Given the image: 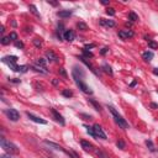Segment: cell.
<instances>
[{
	"mask_svg": "<svg viewBox=\"0 0 158 158\" xmlns=\"http://www.w3.org/2000/svg\"><path fill=\"white\" fill-rule=\"evenodd\" d=\"M15 46L17 48H24V43H22L21 41H16V42H15Z\"/></svg>",
	"mask_w": 158,
	"mask_h": 158,
	"instance_id": "36",
	"label": "cell"
},
{
	"mask_svg": "<svg viewBox=\"0 0 158 158\" xmlns=\"http://www.w3.org/2000/svg\"><path fill=\"white\" fill-rule=\"evenodd\" d=\"M52 83H53L54 85H57L58 84V80H57V79H53V82H52Z\"/></svg>",
	"mask_w": 158,
	"mask_h": 158,
	"instance_id": "44",
	"label": "cell"
},
{
	"mask_svg": "<svg viewBox=\"0 0 158 158\" xmlns=\"http://www.w3.org/2000/svg\"><path fill=\"white\" fill-rule=\"evenodd\" d=\"M129 19H130L131 21H137L138 20V16L135 13H130L129 14Z\"/></svg>",
	"mask_w": 158,
	"mask_h": 158,
	"instance_id": "27",
	"label": "cell"
},
{
	"mask_svg": "<svg viewBox=\"0 0 158 158\" xmlns=\"http://www.w3.org/2000/svg\"><path fill=\"white\" fill-rule=\"evenodd\" d=\"M116 145H118V147L121 148V149L125 148V142H123V141H118V143H116Z\"/></svg>",
	"mask_w": 158,
	"mask_h": 158,
	"instance_id": "34",
	"label": "cell"
},
{
	"mask_svg": "<svg viewBox=\"0 0 158 158\" xmlns=\"http://www.w3.org/2000/svg\"><path fill=\"white\" fill-rule=\"evenodd\" d=\"M61 74H62V76H63V77H67V73H66V70H64V69H63V68L61 69Z\"/></svg>",
	"mask_w": 158,
	"mask_h": 158,
	"instance_id": "40",
	"label": "cell"
},
{
	"mask_svg": "<svg viewBox=\"0 0 158 158\" xmlns=\"http://www.w3.org/2000/svg\"><path fill=\"white\" fill-rule=\"evenodd\" d=\"M29 67L27 66H19L17 67V69H16V72H21V73H25L26 70H27Z\"/></svg>",
	"mask_w": 158,
	"mask_h": 158,
	"instance_id": "26",
	"label": "cell"
},
{
	"mask_svg": "<svg viewBox=\"0 0 158 158\" xmlns=\"http://www.w3.org/2000/svg\"><path fill=\"white\" fill-rule=\"evenodd\" d=\"M29 9H30V11H31L32 14H35L36 16H40V13L37 11V9H36V6H35V5H32V4H31V5L29 6Z\"/></svg>",
	"mask_w": 158,
	"mask_h": 158,
	"instance_id": "23",
	"label": "cell"
},
{
	"mask_svg": "<svg viewBox=\"0 0 158 158\" xmlns=\"http://www.w3.org/2000/svg\"><path fill=\"white\" fill-rule=\"evenodd\" d=\"M1 158H11L10 156H6V155H4V156H1Z\"/></svg>",
	"mask_w": 158,
	"mask_h": 158,
	"instance_id": "45",
	"label": "cell"
},
{
	"mask_svg": "<svg viewBox=\"0 0 158 158\" xmlns=\"http://www.w3.org/2000/svg\"><path fill=\"white\" fill-rule=\"evenodd\" d=\"M5 112L11 121H17V120L20 119V114H19V111L15 110V109H7Z\"/></svg>",
	"mask_w": 158,
	"mask_h": 158,
	"instance_id": "5",
	"label": "cell"
},
{
	"mask_svg": "<svg viewBox=\"0 0 158 158\" xmlns=\"http://www.w3.org/2000/svg\"><path fill=\"white\" fill-rule=\"evenodd\" d=\"M33 43H35L36 47H41V46H42V41L39 40V39H35V40H33Z\"/></svg>",
	"mask_w": 158,
	"mask_h": 158,
	"instance_id": "31",
	"label": "cell"
},
{
	"mask_svg": "<svg viewBox=\"0 0 158 158\" xmlns=\"http://www.w3.org/2000/svg\"><path fill=\"white\" fill-rule=\"evenodd\" d=\"M80 61L83 62V63H84V64L86 66V67H88V68L90 69V70H92V72L93 73H95L96 74V70L95 69H94V67H93V64H92V63H90L89 61H88V59H86L85 57H83V56H80Z\"/></svg>",
	"mask_w": 158,
	"mask_h": 158,
	"instance_id": "13",
	"label": "cell"
},
{
	"mask_svg": "<svg viewBox=\"0 0 158 158\" xmlns=\"http://www.w3.org/2000/svg\"><path fill=\"white\" fill-rule=\"evenodd\" d=\"M26 115H27V118H29L30 120H32L33 122H37V123H42V125H46V123H47V121H46V120L41 119V118H39V116H35L33 114H31V112H26Z\"/></svg>",
	"mask_w": 158,
	"mask_h": 158,
	"instance_id": "7",
	"label": "cell"
},
{
	"mask_svg": "<svg viewBox=\"0 0 158 158\" xmlns=\"http://www.w3.org/2000/svg\"><path fill=\"white\" fill-rule=\"evenodd\" d=\"M62 94H63L64 96H67V98H69V96H72V95H73V93L70 92L69 89H64V90L62 92Z\"/></svg>",
	"mask_w": 158,
	"mask_h": 158,
	"instance_id": "28",
	"label": "cell"
},
{
	"mask_svg": "<svg viewBox=\"0 0 158 158\" xmlns=\"http://www.w3.org/2000/svg\"><path fill=\"white\" fill-rule=\"evenodd\" d=\"M108 50H109V48H108V47H105V48H103V50H101V54H105V53H106V52H108Z\"/></svg>",
	"mask_w": 158,
	"mask_h": 158,
	"instance_id": "39",
	"label": "cell"
},
{
	"mask_svg": "<svg viewBox=\"0 0 158 158\" xmlns=\"http://www.w3.org/2000/svg\"><path fill=\"white\" fill-rule=\"evenodd\" d=\"M89 103L92 104L94 108H95V110H96V111H101V106L99 105V103H98L96 100H94V99H89Z\"/></svg>",
	"mask_w": 158,
	"mask_h": 158,
	"instance_id": "20",
	"label": "cell"
},
{
	"mask_svg": "<svg viewBox=\"0 0 158 158\" xmlns=\"http://www.w3.org/2000/svg\"><path fill=\"white\" fill-rule=\"evenodd\" d=\"M148 46H149V48H152V50H157V48H158V43L155 42V41H149Z\"/></svg>",
	"mask_w": 158,
	"mask_h": 158,
	"instance_id": "25",
	"label": "cell"
},
{
	"mask_svg": "<svg viewBox=\"0 0 158 158\" xmlns=\"http://www.w3.org/2000/svg\"><path fill=\"white\" fill-rule=\"evenodd\" d=\"M109 110H110V112L112 114V116H114V119H115V122L118 123V125L121 127V129H123V130H127L129 129V123L126 122V120L125 119H122V116L121 115H119V112L115 110L112 106H109Z\"/></svg>",
	"mask_w": 158,
	"mask_h": 158,
	"instance_id": "2",
	"label": "cell"
},
{
	"mask_svg": "<svg viewBox=\"0 0 158 158\" xmlns=\"http://www.w3.org/2000/svg\"><path fill=\"white\" fill-rule=\"evenodd\" d=\"M46 57L48 58V61H51V62H57L58 61V57L52 51H47L46 52Z\"/></svg>",
	"mask_w": 158,
	"mask_h": 158,
	"instance_id": "15",
	"label": "cell"
},
{
	"mask_svg": "<svg viewBox=\"0 0 158 158\" xmlns=\"http://www.w3.org/2000/svg\"><path fill=\"white\" fill-rule=\"evenodd\" d=\"M100 25L105 26V27H114L115 22L112 20H105V19H100Z\"/></svg>",
	"mask_w": 158,
	"mask_h": 158,
	"instance_id": "12",
	"label": "cell"
},
{
	"mask_svg": "<svg viewBox=\"0 0 158 158\" xmlns=\"http://www.w3.org/2000/svg\"><path fill=\"white\" fill-rule=\"evenodd\" d=\"M46 146H48V147H52V148H54V149H57V151H61V152H64V153H67L68 155V152H66L64 151V148H62L59 145H56V143H53V142H50V141H44L43 142Z\"/></svg>",
	"mask_w": 158,
	"mask_h": 158,
	"instance_id": "10",
	"label": "cell"
},
{
	"mask_svg": "<svg viewBox=\"0 0 158 158\" xmlns=\"http://www.w3.org/2000/svg\"><path fill=\"white\" fill-rule=\"evenodd\" d=\"M93 47H95V44H94V43L86 44V46H85V50H89V48H93Z\"/></svg>",
	"mask_w": 158,
	"mask_h": 158,
	"instance_id": "38",
	"label": "cell"
},
{
	"mask_svg": "<svg viewBox=\"0 0 158 158\" xmlns=\"http://www.w3.org/2000/svg\"><path fill=\"white\" fill-rule=\"evenodd\" d=\"M36 64H39V66L44 67V68H46L47 62H46V59H43V58H39V59H37V63H36Z\"/></svg>",
	"mask_w": 158,
	"mask_h": 158,
	"instance_id": "24",
	"label": "cell"
},
{
	"mask_svg": "<svg viewBox=\"0 0 158 158\" xmlns=\"http://www.w3.org/2000/svg\"><path fill=\"white\" fill-rule=\"evenodd\" d=\"M153 74H156V76H158V68L153 69Z\"/></svg>",
	"mask_w": 158,
	"mask_h": 158,
	"instance_id": "42",
	"label": "cell"
},
{
	"mask_svg": "<svg viewBox=\"0 0 158 158\" xmlns=\"http://www.w3.org/2000/svg\"><path fill=\"white\" fill-rule=\"evenodd\" d=\"M80 145H82V147L84 151H94V146L92 143H89L88 141H82Z\"/></svg>",
	"mask_w": 158,
	"mask_h": 158,
	"instance_id": "14",
	"label": "cell"
},
{
	"mask_svg": "<svg viewBox=\"0 0 158 158\" xmlns=\"http://www.w3.org/2000/svg\"><path fill=\"white\" fill-rule=\"evenodd\" d=\"M0 145H1V148L5 149L9 155H16V153H19V148L16 147V145L7 141L6 138H4V137L0 138Z\"/></svg>",
	"mask_w": 158,
	"mask_h": 158,
	"instance_id": "1",
	"label": "cell"
},
{
	"mask_svg": "<svg viewBox=\"0 0 158 158\" xmlns=\"http://www.w3.org/2000/svg\"><path fill=\"white\" fill-rule=\"evenodd\" d=\"M1 43L4 44V46L9 44V43H10V37H9V36H7V37H3V39H1Z\"/></svg>",
	"mask_w": 158,
	"mask_h": 158,
	"instance_id": "29",
	"label": "cell"
},
{
	"mask_svg": "<svg viewBox=\"0 0 158 158\" xmlns=\"http://www.w3.org/2000/svg\"><path fill=\"white\" fill-rule=\"evenodd\" d=\"M146 145L148 146V147H149V149H151V151H153V143H152L151 141H146Z\"/></svg>",
	"mask_w": 158,
	"mask_h": 158,
	"instance_id": "37",
	"label": "cell"
},
{
	"mask_svg": "<svg viewBox=\"0 0 158 158\" xmlns=\"http://www.w3.org/2000/svg\"><path fill=\"white\" fill-rule=\"evenodd\" d=\"M9 37L11 40H17V33L16 32H11L10 35H9Z\"/></svg>",
	"mask_w": 158,
	"mask_h": 158,
	"instance_id": "35",
	"label": "cell"
},
{
	"mask_svg": "<svg viewBox=\"0 0 158 158\" xmlns=\"http://www.w3.org/2000/svg\"><path fill=\"white\" fill-rule=\"evenodd\" d=\"M151 106H152L153 109H155V108H157V104H151Z\"/></svg>",
	"mask_w": 158,
	"mask_h": 158,
	"instance_id": "46",
	"label": "cell"
},
{
	"mask_svg": "<svg viewBox=\"0 0 158 158\" xmlns=\"http://www.w3.org/2000/svg\"><path fill=\"white\" fill-rule=\"evenodd\" d=\"M83 53H84V56H86V57H90V58H93V57H94V54L92 53V52H89L88 50H85V48L83 50Z\"/></svg>",
	"mask_w": 158,
	"mask_h": 158,
	"instance_id": "30",
	"label": "cell"
},
{
	"mask_svg": "<svg viewBox=\"0 0 158 158\" xmlns=\"http://www.w3.org/2000/svg\"><path fill=\"white\" fill-rule=\"evenodd\" d=\"M133 31L132 30H121L119 31V37H121L122 40H129L131 37H133Z\"/></svg>",
	"mask_w": 158,
	"mask_h": 158,
	"instance_id": "6",
	"label": "cell"
},
{
	"mask_svg": "<svg viewBox=\"0 0 158 158\" xmlns=\"http://www.w3.org/2000/svg\"><path fill=\"white\" fill-rule=\"evenodd\" d=\"M106 14L108 15H111V16H112V15H115V9H112V7H108V9H106Z\"/></svg>",
	"mask_w": 158,
	"mask_h": 158,
	"instance_id": "33",
	"label": "cell"
},
{
	"mask_svg": "<svg viewBox=\"0 0 158 158\" xmlns=\"http://www.w3.org/2000/svg\"><path fill=\"white\" fill-rule=\"evenodd\" d=\"M48 4H51V5H53V6L57 5V3H54V1H48Z\"/></svg>",
	"mask_w": 158,
	"mask_h": 158,
	"instance_id": "43",
	"label": "cell"
},
{
	"mask_svg": "<svg viewBox=\"0 0 158 158\" xmlns=\"http://www.w3.org/2000/svg\"><path fill=\"white\" fill-rule=\"evenodd\" d=\"M63 37H64L66 41L72 42V41H74V39H76V33H74V31H72V30H67V31L63 33Z\"/></svg>",
	"mask_w": 158,
	"mask_h": 158,
	"instance_id": "9",
	"label": "cell"
},
{
	"mask_svg": "<svg viewBox=\"0 0 158 158\" xmlns=\"http://www.w3.org/2000/svg\"><path fill=\"white\" fill-rule=\"evenodd\" d=\"M51 112H52V115H53V118H54L56 121H58L62 126H64V123H66V122H64V119H63V116H62L61 114H58V112L56 111L54 109H51Z\"/></svg>",
	"mask_w": 158,
	"mask_h": 158,
	"instance_id": "8",
	"label": "cell"
},
{
	"mask_svg": "<svg viewBox=\"0 0 158 158\" xmlns=\"http://www.w3.org/2000/svg\"><path fill=\"white\" fill-rule=\"evenodd\" d=\"M17 57L16 56H6V57L3 58V62L6 63V64H11V63H16Z\"/></svg>",
	"mask_w": 158,
	"mask_h": 158,
	"instance_id": "11",
	"label": "cell"
},
{
	"mask_svg": "<svg viewBox=\"0 0 158 158\" xmlns=\"http://www.w3.org/2000/svg\"><path fill=\"white\" fill-rule=\"evenodd\" d=\"M101 69H103V70H104V72H105V73L110 74V76H111V74H112V69H111V67H110V66H109V64H103V67H101Z\"/></svg>",
	"mask_w": 158,
	"mask_h": 158,
	"instance_id": "21",
	"label": "cell"
},
{
	"mask_svg": "<svg viewBox=\"0 0 158 158\" xmlns=\"http://www.w3.org/2000/svg\"><path fill=\"white\" fill-rule=\"evenodd\" d=\"M77 27L80 30V31H86V30H88V25L84 24V22H78V24H77Z\"/></svg>",
	"mask_w": 158,
	"mask_h": 158,
	"instance_id": "22",
	"label": "cell"
},
{
	"mask_svg": "<svg viewBox=\"0 0 158 158\" xmlns=\"http://www.w3.org/2000/svg\"><path fill=\"white\" fill-rule=\"evenodd\" d=\"M32 69H35L36 72L43 73V74H47V73H48V70L44 68V67H41V66H39V64H33V66H32Z\"/></svg>",
	"mask_w": 158,
	"mask_h": 158,
	"instance_id": "17",
	"label": "cell"
},
{
	"mask_svg": "<svg viewBox=\"0 0 158 158\" xmlns=\"http://www.w3.org/2000/svg\"><path fill=\"white\" fill-rule=\"evenodd\" d=\"M109 0H103V1H101V4H103V5H109Z\"/></svg>",
	"mask_w": 158,
	"mask_h": 158,
	"instance_id": "41",
	"label": "cell"
},
{
	"mask_svg": "<svg viewBox=\"0 0 158 158\" xmlns=\"http://www.w3.org/2000/svg\"><path fill=\"white\" fill-rule=\"evenodd\" d=\"M93 130H94V133H95V137H99V138H103V140H106V135L101 129V126L99 123H95L93 126Z\"/></svg>",
	"mask_w": 158,
	"mask_h": 158,
	"instance_id": "4",
	"label": "cell"
},
{
	"mask_svg": "<svg viewBox=\"0 0 158 158\" xmlns=\"http://www.w3.org/2000/svg\"><path fill=\"white\" fill-rule=\"evenodd\" d=\"M85 129H86V131H88V133H90L93 137H95V133H94V130H93V127H89V126H86Z\"/></svg>",
	"mask_w": 158,
	"mask_h": 158,
	"instance_id": "32",
	"label": "cell"
},
{
	"mask_svg": "<svg viewBox=\"0 0 158 158\" xmlns=\"http://www.w3.org/2000/svg\"><path fill=\"white\" fill-rule=\"evenodd\" d=\"M57 15L59 17H69L72 15V11L70 10H62V11H58Z\"/></svg>",
	"mask_w": 158,
	"mask_h": 158,
	"instance_id": "18",
	"label": "cell"
},
{
	"mask_svg": "<svg viewBox=\"0 0 158 158\" xmlns=\"http://www.w3.org/2000/svg\"><path fill=\"white\" fill-rule=\"evenodd\" d=\"M94 152H95V155L98 156V158H109V156L106 153H104L101 149H98V148H94Z\"/></svg>",
	"mask_w": 158,
	"mask_h": 158,
	"instance_id": "19",
	"label": "cell"
},
{
	"mask_svg": "<svg viewBox=\"0 0 158 158\" xmlns=\"http://www.w3.org/2000/svg\"><path fill=\"white\" fill-rule=\"evenodd\" d=\"M74 77V79H76V83H77V85L79 86V89H80L82 90V92L83 93H85V94H93V90L92 89H90L89 88V86L88 85H86L85 84V83L84 82H83L82 80V79L80 78H79L78 76H73Z\"/></svg>",
	"mask_w": 158,
	"mask_h": 158,
	"instance_id": "3",
	"label": "cell"
},
{
	"mask_svg": "<svg viewBox=\"0 0 158 158\" xmlns=\"http://www.w3.org/2000/svg\"><path fill=\"white\" fill-rule=\"evenodd\" d=\"M142 58H143L146 62H149V61H151V59L153 58V52H151V51H146V52H143V53H142Z\"/></svg>",
	"mask_w": 158,
	"mask_h": 158,
	"instance_id": "16",
	"label": "cell"
}]
</instances>
